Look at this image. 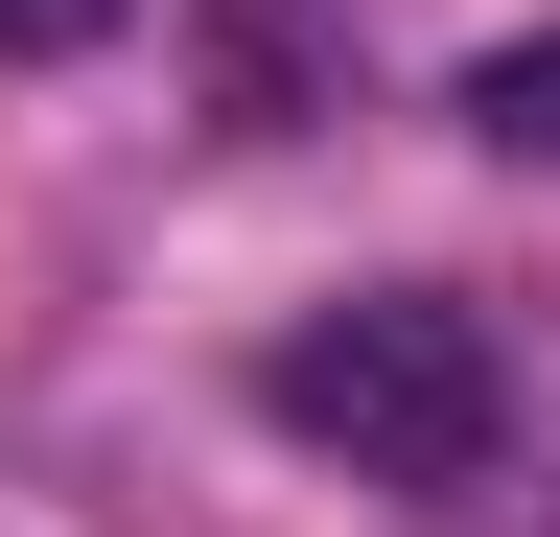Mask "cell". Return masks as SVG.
Returning a JSON list of instances; mask_svg holds the SVG:
<instances>
[{
	"mask_svg": "<svg viewBox=\"0 0 560 537\" xmlns=\"http://www.w3.org/2000/svg\"><path fill=\"white\" fill-rule=\"evenodd\" d=\"M117 24V0H0V47H94Z\"/></svg>",
	"mask_w": 560,
	"mask_h": 537,
	"instance_id": "3957f363",
	"label": "cell"
},
{
	"mask_svg": "<svg viewBox=\"0 0 560 537\" xmlns=\"http://www.w3.org/2000/svg\"><path fill=\"white\" fill-rule=\"evenodd\" d=\"M257 421L327 444L350 491H467V467L514 444V374H490V327L444 281H350V304H304L257 351Z\"/></svg>",
	"mask_w": 560,
	"mask_h": 537,
	"instance_id": "6da1fadb",
	"label": "cell"
},
{
	"mask_svg": "<svg viewBox=\"0 0 560 537\" xmlns=\"http://www.w3.org/2000/svg\"><path fill=\"white\" fill-rule=\"evenodd\" d=\"M467 117H490L514 164H560V47H490V71H467Z\"/></svg>",
	"mask_w": 560,
	"mask_h": 537,
	"instance_id": "7a4b0ae2",
	"label": "cell"
}]
</instances>
